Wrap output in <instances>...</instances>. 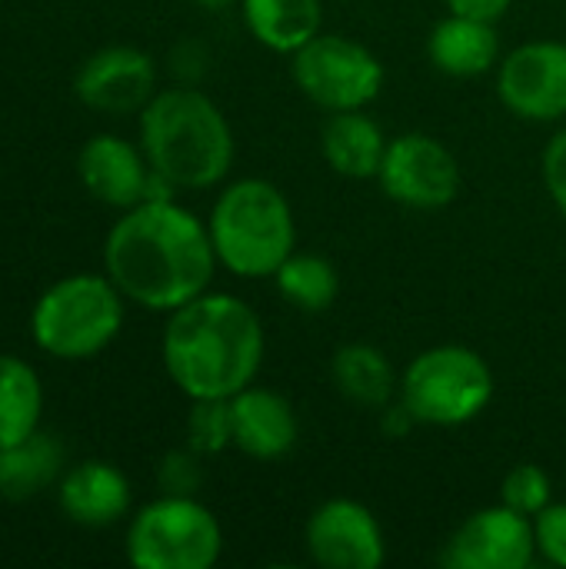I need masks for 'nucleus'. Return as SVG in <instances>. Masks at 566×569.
Instances as JSON below:
<instances>
[{"label":"nucleus","instance_id":"8","mask_svg":"<svg viewBox=\"0 0 566 569\" xmlns=\"http://www.w3.org/2000/svg\"><path fill=\"white\" fill-rule=\"evenodd\" d=\"M290 73L307 100L327 113L364 110L384 87V63L364 43L340 33H317L290 53Z\"/></svg>","mask_w":566,"mask_h":569},{"label":"nucleus","instance_id":"20","mask_svg":"<svg viewBox=\"0 0 566 569\" xmlns=\"http://www.w3.org/2000/svg\"><path fill=\"white\" fill-rule=\"evenodd\" d=\"M63 477V447L57 437L37 430L33 437L0 447V497L23 503Z\"/></svg>","mask_w":566,"mask_h":569},{"label":"nucleus","instance_id":"19","mask_svg":"<svg viewBox=\"0 0 566 569\" xmlns=\"http://www.w3.org/2000/svg\"><path fill=\"white\" fill-rule=\"evenodd\" d=\"M244 23L257 43L297 53L324 30V0H244Z\"/></svg>","mask_w":566,"mask_h":569},{"label":"nucleus","instance_id":"25","mask_svg":"<svg viewBox=\"0 0 566 569\" xmlns=\"http://www.w3.org/2000/svg\"><path fill=\"white\" fill-rule=\"evenodd\" d=\"M500 503L524 517H537L544 507H550V477L537 463H520L504 477Z\"/></svg>","mask_w":566,"mask_h":569},{"label":"nucleus","instance_id":"28","mask_svg":"<svg viewBox=\"0 0 566 569\" xmlns=\"http://www.w3.org/2000/svg\"><path fill=\"white\" fill-rule=\"evenodd\" d=\"M544 183H547L554 207L566 220V127L560 133H554V140L544 150Z\"/></svg>","mask_w":566,"mask_h":569},{"label":"nucleus","instance_id":"22","mask_svg":"<svg viewBox=\"0 0 566 569\" xmlns=\"http://www.w3.org/2000/svg\"><path fill=\"white\" fill-rule=\"evenodd\" d=\"M43 420V383L37 370L13 357L0 353V447H13L40 430Z\"/></svg>","mask_w":566,"mask_h":569},{"label":"nucleus","instance_id":"11","mask_svg":"<svg viewBox=\"0 0 566 569\" xmlns=\"http://www.w3.org/2000/svg\"><path fill=\"white\" fill-rule=\"evenodd\" d=\"M534 560V517H524L507 503L467 517L444 550V563L454 569H527Z\"/></svg>","mask_w":566,"mask_h":569},{"label":"nucleus","instance_id":"30","mask_svg":"<svg viewBox=\"0 0 566 569\" xmlns=\"http://www.w3.org/2000/svg\"><path fill=\"white\" fill-rule=\"evenodd\" d=\"M197 7H207V10H224L227 3H234V0H193Z\"/></svg>","mask_w":566,"mask_h":569},{"label":"nucleus","instance_id":"10","mask_svg":"<svg viewBox=\"0 0 566 569\" xmlns=\"http://www.w3.org/2000/svg\"><path fill=\"white\" fill-rule=\"evenodd\" d=\"M500 103L534 123H554L566 117V43L530 40L510 50L497 63Z\"/></svg>","mask_w":566,"mask_h":569},{"label":"nucleus","instance_id":"13","mask_svg":"<svg viewBox=\"0 0 566 569\" xmlns=\"http://www.w3.org/2000/svg\"><path fill=\"white\" fill-rule=\"evenodd\" d=\"M153 87L157 67L150 53L123 43L90 53L73 77L77 100L97 113H140L157 93Z\"/></svg>","mask_w":566,"mask_h":569},{"label":"nucleus","instance_id":"29","mask_svg":"<svg viewBox=\"0 0 566 569\" xmlns=\"http://www.w3.org/2000/svg\"><path fill=\"white\" fill-rule=\"evenodd\" d=\"M514 0H447L450 13H467V17H480V20H500L510 10Z\"/></svg>","mask_w":566,"mask_h":569},{"label":"nucleus","instance_id":"1","mask_svg":"<svg viewBox=\"0 0 566 569\" xmlns=\"http://www.w3.org/2000/svg\"><path fill=\"white\" fill-rule=\"evenodd\" d=\"M220 260L207 223L177 200H143L103 240V273L127 303L173 313L210 290Z\"/></svg>","mask_w":566,"mask_h":569},{"label":"nucleus","instance_id":"26","mask_svg":"<svg viewBox=\"0 0 566 569\" xmlns=\"http://www.w3.org/2000/svg\"><path fill=\"white\" fill-rule=\"evenodd\" d=\"M157 480H160V490H163V493L193 497V490H197L200 480H203V473H200V453H193L190 447H187V450H170V453L160 460Z\"/></svg>","mask_w":566,"mask_h":569},{"label":"nucleus","instance_id":"24","mask_svg":"<svg viewBox=\"0 0 566 569\" xmlns=\"http://www.w3.org/2000/svg\"><path fill=\"white\" fill-rule=\"evenodd\" d=\"M187 447L200 457H214L234 447L230 400H193L187 413Z\"/></svg>","mask_w":566,"mask_h":569},{"label":"nucleus","instance_id":"23","mask_svg":"<svg viewBox=\"0 0 566 569\" xmlns=\"http://www.w3.org/2000/svg\"><path fill=\"white\" fill-rule=\"evenodd\" d=\"M274 280H277L280 297L290 307L307 310V313H324L337 300V293H340V277H337L334 263L327 257H317V253L294 250L280 263Z\"/></svg>","mask_w":566,"mask_h":569},{"label":"nucleus","instance_id":"17","mask_svg":"<svg viewBox=\"0 0 566 569\" xmlns=\"http://www.w3.org/2000/svg\"><path fill=\"white\" fill-rule=\"evenodd\" d=\"M427 53L430 63L447 77H480L500 63V37L494 20L450 13L430 30Z\"/></svg>","mask_w":566,"mask_h":569},{"label":"nucleus","instance_id":"9","mask_svg":"<svg viewBox=\"0 0 566 569\" xmlns=\"http://www.w3.org/2000/svg\"><path fill=\"white\" fill-rule=\"evenodd\" d=\"M377 180L400 207L440 210L460 193V163L437 137L400 133L387 143Z\"/></svg>","mask_w":566,"mask_h":569},{"label":"nucleus","instance_id":"5","mask_svg":"<svg viewBox=\"0 0 566 569\" xmlns=\"http://www.w3.org/2000/svg\"><path fill=\"white\" fill-rule=\"evenodd\" d=\"M127 297L107 273H70L50 283L30 310L40 353L67 363L100 357L123 330Z\"/></svg>","mask_w":566,"mask_h":569},{"label":"nucleus","instance_id":"16","mask_svg":"<svg viewBox=\"0 0 566 569\" xmlns=\"http://www.w3.org/2000/svg\"><path fill=\"white\" fill-rule=\"evenodd\" d=\"M234 447L254 460H280L297 447L300 423L287 397L267 387H244L230 397Z\"/></svg>","mask_w":566,"mask_h":569},{"label":"nucleus","instance_id":"4","mask_svg":"<svg viewBox=\"0 0 566 569\" xmlns=\"http://www.w3.org/2000/svg\"><path fill=\"white\" fill-rule=\"evenodd\" d=\"M207 230L224 270L264 280L297 250L294 207L280 187L260 177L234 180L210 207Z\"/></svg>","mask_w":566,"mask_h":569},{"label":"nucleus","instance_id":"14","mask_svg":"<svg viewBox=\"0 0 566 569\" xmlns=\"http://www.w3.org/2000/svg\"><path fill=\"white\" fill-rule=\"evenodd\" d=\"M150 160L143 147L117 137V133H93L77 153V177L83 190L113 210H130L143 203L150 183Z\"/></svg>","mask_w":566,"mask_h":569},{"label":"nucleus","instance_id":"18","mask_svg":"<svg viewBox=\"0 0 566 569\" xmlns=\"http://www.w3.org/2000/svg\"><path fill=\"white\" fill-rule=\"evenodd\" d=\"M387 137L380 123L364 113V110H340L330 113L320 133V150L324 160L330 163L334 173L347 180H370L380 173L384 153H387Z\"/></svg>","mask_w":566,"mask_h":569},{"label":"nucleus","instance_id":"27","mask_svg":"<svg viewBox=\"0 0 566 569\" xmlns=\"http://www.w3.org/2000/svg\"><path fill=\"white\" fill-rule=\"evenodd\" d=\"M534 533H537V553L566 569V503H550L534 517Z\"/></svg>","mask_w":566,"mask_h":569},{"label":"nucleus","instance_id":"7","mask_svg":"<svg viewBox=\"0 0 566 569\" xmlns=\"http://www.w3.org/2000/svg\"><path fill=\"white\" fill-rule=\"evenodd\" d=\"M123 547L137 569H210L224 553V530L200 500L163 493L130 517Z\"/></svg>","mask_w":566,"mask_h":569},{"label":"nucleus","instance_id":"12","mask_svg":"<svg viewBox=\"0 0 566 569\" xmlns=\"http://www.w3.org/2000/svg\"><path fill=\"white\" fill-rule=\"evenodd\" d=\"M307 553L317 567L377 569L387 560V540L364 503L337 497L310 513Z\"/></svg>","mask_w":566,"mask_h":569},{"label":"nucleus","instance_id":"3","mask_svg":"<svg viewBox=\"0 0 566 569\" xmlns=\"http://www.w3.org/2000/svg\"><path fill=\"white\" fill-rule=\"evenodd\" d=\"M140 147L177 190L217 187L234 167V130L224 110L193 87L157 90L140 110Z\"/></svg>","mask_w":566,"mask_h":569},{"label":"nucleus","instance_id":"15","mask_svg":"<svg viewBox=\"0 0 566 569\" xmlns=\"http://www.w3.org/2000/svg\"><path fill=\"white\" fill-rule=\"evenodd\" d=\"M130 480L107 460H83L57 480V507L77 527H113L130 510Z\"/></svg>","mask_w":566,"mask_h":569},{"label":"nucleus","instance_id":"6","mask_svg":"<svg viewBox=\"0 0 566 569\" xmlns=\"http://www.w3.org/2000/svg\"><path fill=\"white\" fill-rule=\"evenodd\" d=\"M494 397L487 360L460 343H444L417 353L400 380V403L417 423L464 427L477 420Z\"/></svg>","mask_w":566,"mask_h":569},{"label":"nucleus","instance_id":"2","mask_svg":"<svg viewBox=\"0 0 566 569\" xmlns=\"http://www.w3.org/2000/svg\"><path fill=\"white\" fill-rule=\"evenodd\" d=\"M167 317L160 357L183 397L230 400L257 380L267 337L250 303L207 290Z\"/></svg>","mask_w":566,"mask_h":569},{"label":"nucleus","instance_id":"21","mask_svg":"<svg viewBox=\"0 0 566 569\" xmlns=\"http://www.w3.org/2000/svg\"><path fill=\"white\" fill-rule=\"evenodd\" d=\"M334 383L344 400L364 410H384L400 393L387 353L370 343H347L334 353Z\"/></svg>","mask_w":566,"mask_h":569}]
</instances>
